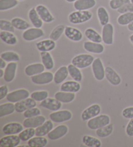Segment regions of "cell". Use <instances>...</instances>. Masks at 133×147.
I'll return each mask as SVG.
<instances>
[{"instance_id": "cell-45", "label": "cell", "mask_w": 133, "mask_h": 147, "mask_svg": "<svg viewBox=\"0 0 133 147\" xmlns=\"http://www.w3.org/2000/svg\"><path fill=\"white\" fill-rule=\"evenodd\" d=\"M49 96V93L47 91H37L31 94V97L38 102H42Z\"/></svg>"}, {"instance_id": "cell-52", "label": "cell", "mask_w": 133, "mask_h": 147, "mask_svg": "<svg viewBox=\"0 0 133 147\" xmlns=\"http://www.w3.org/2000/svg\"><path fill=\"white\" fill-rule=\"evenodd\" d=\"M8 95V88L6 85H3L0 88V100L3 99Z\"/></svg>"}, {"instance_id": "cell-59", "label": "cell", "mask_w": 133, "mask_h": 147, "mask_svg": "<svg viewBox=\"0 0 133 147\" xmlns=\"http://www.w3.org/2000/svg\"><path fill=\"white\" fill-rule=\"evenodd\" d=\"M18 1H24V0H18Z\"/></svg>"}, {"instance_id": "cell-56", "label": "cell", "mask_w": 133, "mask_h": 147, "mask_svg": "<svg viewBox=\"0 0 133 147\" xmlns=\"http://www.w3.org/2000/svg\"><path fill=\"white\" fill-rule=\"evenodd\" d=\"M129 40H130V42L132 43V44H133V34L131 35V36H130V38H129Z\"/></svg>"}, {"instance_id": "cell-3", "label": "cell", "mask_w": 133, "mask_h": 147, "mask_svg": "<svg viewBox=\"0 0 133 147\" xmlns=\"http://www.w3.org/2000/svg\"><path fill=\"white\" fill-rule=\"evenodd\" d=\"M94 60V57L91 55L81 54L73 58L71 60V64L79 69H84L90 66Z\"/></svg>"}, {"instance_id": "cell-4", "label": "cell", "mask_w": 133, "mask_h": 147, "mask_svg": "<svg viewBox=\"0 0 133 147\" xmlns=\"http://www.w3.org/2000/svg\"><path fill=\"white\" fill-rule=\"evenodd\" d=\"M93 74L96 79L98 81H101L105 78V68L100 58H97L94 60L92 64Z\"/></svg>"}, {"instance_id": "cell-21", "label": "cell", "mask_w": 133, "mask_h": 147, "mask_svg": "<svg viewBox=\"0 0 133 147\" xmlns=\"http://www.w3.org/2000/svg\"><path fill=\"white\" fill-rule=\"evenodd\" d=\"M17 70V64L16 62H9L7 64V67L5 70V75H4V80L7 82H11L14 80L15 76H16V73Z\"/></svg>"}, {"instance_id": "cell-49", "label": "cell", "mask_w": 133, "mask_h": 147, "mask_svg": "<svg viewBox=\"0 0 133 147\" xmlns=\"http://www.w3.org/2000/svg\"><path fill=\"white\" fill-rule=\"evenodd\" d=\"M117 12L121 14L127 12H133V4L132 3L125 4V5L117 9Z\"/></svg>"}, {"instance_id": "cell-57", "label": "cell", "mask_w": 133, "mask_h": 147, "mask_svg": "<svg viewBox=\"0 0 133 147\" xmlns=\"http://www.w3.org/2000/svg\"><path fill=\"white\" fill-rule=\"evenodd\" d=\"M66 1L69 2V3H73V2H75L76 1H77V0H66Z\"/></svg>"}, {"instance_id": "cell-7", "label": "cell", "mask_w": 133, "mask_h": 147, "mask_svg": "<svg viewBox=\"0 0 133 147\" xmlns=\"http://www.w3.org/2000/svg\"><path fill=\"white\" fill-rule=\"evenodd\" d=\"M29 92L25 89H19L8 93L7 100L11 102H18L29 97Z\"/></svg>"}, {"instance_id": "cell-5", "label": "cell", "mask_w": 133, "mask_h": 147, "mask_svg": "<svg viewBox=\"0 0 133 147\" xmlns=\"http://www.w3.org/2000/svg\"><path fill=\"white\" fill-rule=\"evenodd\" d=\"M50 118L53 122L61 123L70 121L72 118V113L69 110H58L50 114Z\"/></svg>"}, {"instance_id": "cell-27", "label": "cell", "mask_w": 133, "mask_h": 147, "mask_svg": "<svg viewBox=\"0 0 133 147\" xmlns=\"http://www.w3.org/2000/svg\"><path fill=\"white\" fill-rule=\"evenodd\" d=\"M69 71L68 67L66 66H61L60 68H58L57 71L55 72L54 74V81L55 84H60L62 83L67 77H68Z\"/></svg>"}, {"instance_id": "cell-37", "label": "cell", "mask_w": 133, "mask_h": 147, "mask_svg": "<svg viewBox=\"0 0 133 147\" xmlns=\"http://www.w3.org/2000/svg\"><path fill=\"white\" fill-rule=\"evenodd\" d=\"M82 141L84 145L88 147H101L102 145L101 142L99 139L90 136H84Z\"/></svg>"}, {"instance_id": "cell-1", "label": "cell", "mask_w": 133, "mask_h": 147, "mask_svg": "<svg viewBox=\"0 0 133 147\" xmlns=\"http://www.w3.org/2000/svg\"><path fill=\"white\" fill-rule=\"evenodd\" d=\"M92 18V13L88 11H77L70 14L68 20L71 24H81L88 22Z\"/></svg>"}, {"instance_id": "cell-33", "label": "cell", "mask_w": 133, "mask_h": 147, "mask_svg": "<svg viewBox=\"0 0 133 147\" xmlns=\"http://www.w3.org/2000/svg\"><path fill=\"white\" fill-rule=\"evenodd\" d=\"M84 35L90 41L96 43H101L103 42L102 36H101L96 30L92 28H88L84 31Z\"/></svg>"}, {"instance_id": "cell-35", "label": "cell", "mask_w": 133, "mask_h": 147, "mask_svg": "<svg viewBox=\"0 0 133 147\" xmlns=\"http://www.w3.org/2000/svg\"><path fill=\"white\" fill-rule=\"evenodd\" d=\"M69 75L73 78V80H75L77 82H81L83 80V75L81 72L80 69L76 67L73 64H70L68 66Z\"/></svg>"}, {"instance_id": "cell-43", "label": "cell", "mask_w": 133, "mask_h": 147, "mask_svg": "<svg viewBox=\"0 0 133 147\" xmlns=\"http://www.w3.org/2000/svg\"><path fill=\"white\" fill-rule=\"evenodd\" d=\"M36 130L33 128H27L19 134V137L22 141H28L35 136Z\"/></svg>"}, {"instance_id": "cell-28", "label": "cell", "mask_w": 133, "mask_h": 147, "mask_svg": "<svg viewBox=\"0 0 133 147\" xmlns=\"http://www.w3.org/2000/svg\"><path fill=\"white\" fill-rule=\"evenodd\" d=\"M55 98L62 103H70L75 98V93L58 92L55 94Z\"/></svg>"}, {"instance_id": "cell-31", "label": "cell", "mask_w": 133, "mask_h": 147, "mask_svg": "<svg viewBox=\"0 0 133 147\" xmlns=\"http://www.w3.org/2000/svg\"><path fill=\"white\" fill-rule=\"evenodd\" d=\"M41 59L45 69L52 70L54 67V61L50 52H40Z\"/></svg>"}, {"instance_id": "cell-10", "label": "cell", "mask_w": 133, "mask_h": 147, "mask_svg": "<svg viewBox=\"0 0 133 147\" xmlns=\"http://www.w3.org/2000/svg\"><path fill=\"white\" fill-rule=\"evenodd\" d=\"M114 31V29L113 25L110 23L103 26L101 36L104 44L109 45L113 44Z\"/></svg>"}, {"instance_id": "cell-18", "label": "cell", "mask_w": 133, "mask_h": 147, "mask_svg": "<svg viewBox=\"0 0 133 147\" xmlns=\"http://www.w3.org/2000/svg\"><path fill=\"white\" fill-rule=\"evenodd\" d=\"M64 34L69 40L73 42H80L83 37V33L80 30L69 26L66 27Z\"/></svg>"}, {"instance_id": "cell-41", "label": "cell", "mask_w": 133, "mask_h": 147, "mask_svg": "<svg viewBox=\"0 0 133 147\" xmlns=\"http://www.w3.org/2000/svg\"><path fill=\"white\" fill-rule=\"evenodd\" d=\"M117 22L118 24L122 26L128 25L133 22V12H127V13L121 14L117 18Z\"/></svg>"}, {"instance_id": "cell-16", "label": "cell", "mask_w": 133, "mask_h": 147, "mask_svg": "<svg viewBox=\"0 0 133 147\" xmlns=\"http://www.w3.org/2000/svg\"><path fill=\"white\" fill-rule=\"evenodd\" d=\"M24 127L19 123H10L3 126L2 131L5 135H15L24 130Z\"/></svg>"}, {"instance_id": "cell-46", "label": "cell", "mask_w": 133, "mask_h": 147, "mask_svg": "<svg viewBox=\"0 0 133 147\" xmlns=\"http://www.w3.org/2000/svg\"><path fill=\"white\" fill-rule=\"evenodd\" d=\"M0 29L1 31H9L11 32H14L15 31V28L12 25V22L5 20H0Z\"/></svg>"}, {"instance_id": "cell-29", "label": "cell", "mask_w": 133, "mask_h": 147, "mask_svg": "<svg viewBox=\"0 0 133 147\" xmlns=\"http://www.w3.org/2000/svg\"><path fill=\"white\" fill-rule=\"evenodd\" d=\"M28 16H29V18L32 25L35 27L41 28L42 27L43 21L39 15H38L36 8H32L31 9H30Z\"/></svg>"}, {"instance_id": "cell-55", "label": "cell", "mask_w": 133, "mask_h": 147, "mask_svg": "<svg viewBox=\"0 0 133 147\" xmlns=\"http://www.w3.org/2000/svg\"><path fill=\"white\" fill-rule=\"evenodd\" d=\"M5 75V71L3 70V69H0V78H2L4 77Z\"/></svg>"}, {"instance_id": "cell-34", "label": "cell", "mask_w": 133, "mask_h": 147, "mask_svg": "<svg viewBox=\"0 0 133 147\" xmlns=\"http://www.w3.org/2000/svg\"><path fill=\"white\" fill-rule=\"evenodd\" d=\"M15 110V105L13 102H7L0 105V117L9 115L13 113Z\"/></svg>"}, {"instance_id": "cell-24", "label": "cell", "mask_w": 133, "mask_h": 147, "mask_svg": "<svg viewBox=\"0 0 133 147\" xmlns=\"http://www.w3.org/2000/svg\"><path fill=\"white\" fill-rule=\"evenodd\" d=\"M45 66L43 64L41 63H36V64H32L25 68V73L29 77H33V76L40 74V73L44 71Z\"/></svg>"}, {"instance_id": "cell-47", "label": "cell", "mask_w": 133, "mask_h": 147, "mask_svg": "<svg viewBox=\"0 0 133 147\" xmlns=\"http://www.w3.org/2000/svg\"><path fill=\"white\" fill-rule=\"evenodd\" d=\"M129 3H130V0H111L109 5L112 10H117L125 4Z\"/></svg>"}, {"instance_id": "cell-44", "label": "cell", "mask_w": 133, "mask_h": 147, "mask_svg": "<svg viewBox=\"0 0 133 147\" xmlns=\"http://www.w3.org/2000/svg\"><path fill=\"white\" fill-rule=\"evenodd\" d=\"M18 0H0V11H4L11 9L18 5Z\"/></svg>"}, {"instance_id": "cell-58", "label": "cell", "mask_w": 133, "mask_h": 147, "mask_svg": "<svg viewBox=\"0 0 133 147\" xmlns=\"http://www.w3.org/2000/svg\"><path fill=\"white\" fill-rule=\"evenodd\" d=\"M130 3H132L133 4V0H130Z\"/></svg>"}, {"instance_id": "cell-14", "label": "cell", "mask_w": 133, "mask_h": 147, "mask_svg": "<svg viewBox=\"0 0 133 147\" xmlns=\"http://www.w3.org/2000/svg\"><path fill=\"white\" fill-rule=\"evenodd\" d=\"M46 119L45 117L43 115H38L33 117L26 118L23 122V126L25 128H38V126L42 125L44 123Z\"/></svg>"}, {"instance_id": "cell-2", "label": "cell", "mask_w": 133, "mask_h": 147, "mask_svg": "<svg viewBox=\"0 0 133 147\" xmlns=\"http://www.w3.org/2000/svg\"><path fill=\"white\" fill-rule=\"evenodd\" d=\"M110 123H111L110 117L105 114H103V115H99L88 120L87 123V126L90 130H98L99 128L109 125Z\"/></svg>"}, {"instance_id": "cell-20", "label": "cell", "mask_w": 133, "mask_h": 147, "mask_svg": "<svg viewBox=\"0 0 133 147\" xmlns=\"http://www.w3.org/2000/svg\"><path fill=\"white\" fill-rule=\"evenodd\" d=\"M83 47L86 51L94 53V54H101L105 50L104 46L101 43H96L91 41L84 42Z\"/></svg>"}, {"instance_id": "cell-54", "label": "cell", "mask_w": 133, "mask_h": 147, "mask_svg": "<svg viewBox=\"0 0 133 147\" xmlns=\"http://www.w3.org/2000/svg\"><path fill=\"white\" fill-rule=\"evenodd\" d=\"M127 28L130 31H133V22H132L130 24L127 25Z\"/></svg>"}, {"instance_id": "cell-13", "label": "cell", "mask_w": 133, "mask_h": 147, "mask_svg": "<svg viewBox=\"0 0 133 147\" xmlns=\"http://www.w3.org/2000/svg\"><path fill=\"white\" fill-rule=\"evenodd\" d=\"M21 139L19 136L7 135L0 139V146L1 147H16L20 144Z\"/></svg>"}, {"instance_id": "cell-26", "label": "cell", "mask_w": 133, "mask_h": 147, "mask_svg": "<svg viewBox=\"0 0 133 147\" xmlns=\"http://www.w3.org/2000/svg\"><path fill=\"white\" fill-rule=\"evenodd\" d=\"M53 129V123L52 120L46 121L42 125L38 126L36 129V136L43 137L48 135Z\"/></svg>"}, {"instance_id": "cell-12", "label": "cell", "mask_w": 133, "mask_h": 147, "mask_svg": "<svg viewBox=\"0 0 133 147\" xmlns=\"http://www.w3.org/2000/svg\"><path fill=\"white\" fill-rule=\"evenodd\" d=\"M68 127L65 125H60L57 127L53 128L50 132L48 134V138L52 141H55L57 139L63 138L68 134Z\"/></svg>"}, {"instance_id": "cell-23", "label": "cell", "mask_w": 133, "mask_h": 147, "mask_svg": "<svg viewBox=\"0 0 133 147\" xmlns=\"http://www.w3.org/2000/svg\"><path fill=\"white\" fill-rule=\"evenodd\" d=\"M96 5V0H77L74 2L73 7L77 11H88Z\"/></svg>"}, {"instance_id": "cell-53", "label": "cell", "mask_w": 133, "mask_h": 147, "mask_svg": "<svg viewBox=\"0 0 133 147\" xmlns=\"http://www.w3.org/2000/svg\"><path fill=\"white\" fill-rule=\"evenodd\" d=\"M0 61H1L0 62V68H1V69H5L7 65L6 64V62L4 60L2 59V58L0 59Z\"/></svg>"}, {"instance_id": "cell-32", "label": "cell", "mask_w": 133, "mask_h": 147, "mask_svg": "<svg viewBox=\"0 0 133 147\" xmlns=\"http://www.w3.org/2000/svg\"><path fill=\"white\" fill-rule=\"evenodd\" d=\"M48 139L44 137L37 136L28 141L27 144L30 147H44L48 144Z\"/></svg>"}, {"instance_id": "cell-25", "label": "cell", "mask_w": 133, "mask_h": 147, "mask_svg": "<svg viewBox=\"0 0 133 147\" xmlns=\"http://www.w3.org/2000/svg\"><path fill=\"white\" fill-rule=\"evenodd\" d=\"M36 46L40 52H50L55 49L56 44L54 40L48 39L37 42Z\"/></svg>"}, {"instance_id": "cell-48", "label": "cell", "mask_w": 133, "mask_h": 147, "mask_svg": "<svg viewBox=\"0 0 133 147\" xmlns=\"http://www.w3.org/2000/svg\"><path fill=\"white\" fill-rule=\"evenodd\" d=\"M40 114H41L40 110L39 108H36V107L30 108L29 110H27L24 112V115L25 118L33 117L40 115Z\"/></svg>"}, {"instance_id": "cell-40", "label": "cell", "mask_w": 133, "mask_h": 147, "mask_svg": "<svg viewBox=\"0 0 133 147\" xmlns=\"http://www.w3.org/2000/svg\"><path fill=\"white\" fill-rule=\"evenodd\" d=\"M0 57L7 62H16L19 61L20 59L19 55L14 51H6L2 53Z\"/></svg>"}, {"instance_id": "cell-36", "label": "cell", "mask_w": 133, "mask_h": 147, "mask_svg": "<svg viewBox=\"0 0 133 147\" xmlns=\"http://www.w3.org/2000/svg\"><path fill=\"white\" fill-rule=\"evenodd\" d=\"M97 14H98L99 23H100V24L102 26H104V25L109 24L110 20L109 14L108 13L107 9L105 7H99L98 9V11H97Z\"/></svg>"}, {"instance_id": "cell-17", "label": "cell", "mask_w": 133, "mask_h": 147, "mask_svg": "<svg viewBox=\"0 0 133 147\" xmlns=\"http://www.w3.org/2000/svg\"><path fill=\"white\" fill-rule=\"evenodd\" d=\"M105 78L113 86H118L121 82V77L111 67H105Z\"/></svg>"}, {"instance_id": "cell-9", "label": "cell", "mask_w": 133, "mask_h": 147, "mask_svg": "<svg viewBox=\"0 0 133 147\" xmlns=\"http://www.w3.org/2000/svg\"><path fill=\"white\" fill-rule=\"evenodd\" d=\"M101 106L98 104L91 105L88 108H86L81 114V119L83 121H87L90 119L95 117L101 113Z\"/></svg>"}, {"instance_id": "cell-15", "label": "cell", "mask_w": 133, "mask_h": 147, "mask_svg": "<svg viewBox=\"0 0 133 147\" xmlns=\"http://www.w3.org/2000/svg\"><path fill=\"white\" fill-rule=\"evenodd\" d=\"M40 106L47 110L56 111L59 110L62 107V102L56 99L55 98H47L40 102Z\"/></svg>"}, {"instance_id": "cell-38", "label": "cell", "mask_w": 133, "mask_h": 147, "mask_svg": "<svg viewBox=\"0 0 133 147\" xmlns=\"http://www.w3.org/2000/svg\"><path fill=\"white\" fill-rule=\"evenodd\" d=\"M11 22L15 29L20 31H25L30 27L29 23L20 18H14L11 20Z\"/></svg>"}, {"instance_id": "cell-39", "label": "cell", "mask_w": 133, "mask_h": 147, "mask_svg": "<svg viewBox=\"0 0 133 147\" xmlns=\"http://www.w3.org/2000/svg\"><path fill=\"white\" fill-rule=\"evenodd\" d=\"M114 130V126L112 124H109L105 126L96 130V135L100 138H107L111 136Z\"/></svg>"}, {"instance_id": "cell-11", "label": "cell", "mask_w": 133, "mask_h": 147, "mask_svg": "<svg viewBox=\"0 0 133 147\" xmlns=\"http://www.w3.org/2000/svg\"><path fill=\"white\" fill-rule=\"evenodd\" d=\"M37 101L31 97L27 98L15 104V110L17 113H24L30 108L37 106Z\"/></svg>"}, {"instance_id": "cell-22", "label": "cell", "mask_w": 133, "mask_h": 147, "mask_svg": "<svg viewBox=\"0 0 133 147\" xmlns=\"http://www.w3.org/2000/svg\"><path fill=\"white\" fill-rule=\"evenodd\" d=\"M81 88V86L79 82H77L75 80H69L62 84L60 90L62 92L75 93L80 91Z\"/></svg>"}, {"instance_id": "cell-8", "label": "cell", "mask_w": 133, "mask_h": 147, "mask_svg": "<svg viewBox=\"0 0 133 147\" xmlns=\"http://www.w3.org/2000/svg\"><path fill=\"white\" fill-rule=\"evenodd\" d=\"M44 35V32L40 28H29L23 32L22 37L24 40L31 42L40 38Z\"/></svg>"}, {"instance_id": "cell-50", "label": "cell", "mask_w": 133, "mask_h": 147, "mask_svg": "<svg viewBox=\"0 0 133 147\" xmlns=\"http://www.w3.org/2000/svg\"><path fill=\"white\" fill-rule=\"evenodd\" d=\"M122 116L125 119H133V107H127L122 111Z\"/></svg>"}, {"instance_id": "cell-19", "label": "cell", "mask_w": 133, "mask_h": 147, "mask_svg": "<svg viewBox=\"0 0 133 147\" xmlns=\"http://www.w3.org/2000/svg\"><path fill=\"white\" fill-rule=\"evenodd\" d=\"M36 10L43 22L52 23L55 20V18L53 17L47 7L44 5H38L36 7Z\"/></svg>"}, {"instance_id": "cell-51", "label": "cell", "mask_w": 133, "mask_h": 147, "mask_svg": "<svg viewBox=\"0 0 133 147\" xmlns=\"http://www.w3.org/2000/svg\"><path fill=\"white\" fill-rule=\"evenodd\" d=\"M125 131L128 136L133 137V119H130L125 129Z\"/></svg>"}, {"instance_id": "cell-42", "label": "cell", "mask_w": 133, "mask_h": 147, "mask_svg": "<svg viewBox=\"0 0 133 147\" xmlns=\"http://www.w3.org/2000/svg\"><path fill=\"white\" fill-rule=\"evenodd\" d=\"M65 28L66 27L64 25H58L50 33V38L51 40H54V41H57L60 38V36H62L63 32H64Z\"/></svg>"}, {"instance_id": "cell-30", "label": "cell", "mask_w": 133, "mask_h": 147, "mask_svg": "<svg viewBox=\"0 0 133 147\" xmlns=\"http://www.w3.org/2000/svg\"><path fill=\"white\" fill-rule=\"evenodd\" d=\"M1 40L5 44L10 45H14L17 44L18 40L13 32L1 31L0 32Z\"/></svg>"}, {"instance_id": "cell-6", "label": "cell", "mask_w": 133, "mask_h": 147, "mask_svg": "<svg viewBox=\"0 0 133 147\" xmlns=\"http://www.w3.org/2000/svg\"><path fill=\"white\" fill-rule=\"evenodd\" d=\"M33 83L37 85L48 84L54 79V75L51 72H42L31 78Z\"/></svg>"}]
</instances>
